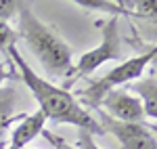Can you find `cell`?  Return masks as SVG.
Instances as JSON below:
<instances>
[{"label":"cell","mask_w":157,"mask_h":149,"mask_svg":"<svg viewBox=\"0 0 157 149\" xmlns=\"http://www.w3.org/2000/svg\"><path fill=\"white\" fill-rule=\"evenodd\" d=\"M9 61L17 67V72L25 82V86L32 90L34 99L40 105V112L44 113V118L55 122V124H71L78 130H86L90 135H103L101 126H98L97 118L88 112L86 107L80 105V101L73 97L65 86H57L48 80L40 78V76L32 69V65L23 59V55L19 49L11 44L6 49Z\"/></svg>","instance_id":"cell-1"},{"label":"cell","mask_w":157,"mask_h":149,"mask_svg":"<svg viewBox=\"0 0 157 149\" xmlns=\"http://www.w3.org/2000/svg\"><path fill=\"white\" fill-rule=\"evenodd\" d=\"M17 36L27 44L42 69L55 78H69L73 69V55L69 44L50 23L42 21L27 4L17 13Z\"/></svg>","instance_id":"cell-2"},{"label":"cell","mask_w":157,"mask_h":149,"mask_svg":"<svg viewBox=\"0 0 157 149\" xmlns=\"http://www.w3.org/2000/svg\"><path fill=\"white\" fill-rule=\"evenodd\" d=\"M155 55H157V49L153 46L145 55H136V57H130V59H124L120 65H115L113 69H109L103 78H98L97 82H92L86 90L80 92L82 95V103L80 105L82 107L84 105L98 107L101 99L107 92H111V90H115V88H120V86H126V84H130V82L138 80V78H143V72L147 69V65L155 59Z\"/></svg>","instance_id":"cell-3"},{"label":"cell","mask_w":157,"mask_h":149,"mask_svg":"<svg viewBox=\"0 0 157 149\" xmlns=\"http://www.w3.org/2000/svg\"><path fill=\"white\" fill-rule=\"evenodd\" d=\"M124 53H121V38H120V19L111 17L103 23V40L101 44L84 53L78 61L73 63L71 76L67 86H71L75 80L86 78L92 72H97L101 65H105L107 61H121Z\"/></svg>","instance_id":"cell-4"},{"label":"cell","mask_w":157,"mask_h":149,"mask_svg":"<svg viewBox=\"0 0 157 149\" xmlns=\"http://www.w3.org/2000/svg\"><path fill=\"white\" fill-rule=\"evenodd\" d=\"M103 132H107L121 145V149H157L155 124L147 122H120L98 109L97 118Z\"/></svg>","instance_id":"cell-5"},{"label":"cell","mask_w":157,"mask_h":149,"mask_svg":"<svg viewBox=\"0 0 157 149\" xmlns=\"http://www.w3.org/2000/svg\"><path fill=\"white\" fill-rule=\"evenodd\" d=\"M98 107L107 113L109 118L120 120V122H145L143 103L134 95H130L126 88H115V90L107 92L101 99Z\"/></svg>","instance_id":"cell-6"},{"label":"cell","mask_w":157,"mask_h":149,"mask_svg":"<svg viewBox=\"0 0 157 149\" xmlns=\"http://www.w3.org/2000/svg\"><path fill=\"white\" fill-rule=\"evenodd\" d=\"M44 126H46V118H44V113L40 109L32 112V113H25L23 118L19 120V124L13 128L11 143L4 149H25L27 143H32L36 137H40Z\"/></svg>","instance_id":"cell-7"},{"label":"cell","mask_w":157,"mask_h":149,"mask_svg":"<svg viewBox=\"0 0 157 149\" xmlns=\"http://www.w3.org/2000/svg\"><path fill=\"white\" fill-rule=\"evenodd\" d=\"M126 90L134 95L136 99L143 103V112H145V118H149L151 122H155L157 118V80L155 76L151 74L149 78H138L130 84H126Z\"/></svg>","instance_id":"cell-8"},{"label":"cell","mask_w":157,"mask_h":149,"mask_svg":"<svg viewBox=\"0 0 157 149\" xmlns=\"http://www.w3.org/2000/svg\"><path fill=\"white\" fill-rule=\"evenodd\" d=\"M15 101H17L15 88L0 86V130L25 116V113H15Z\"/></svg>","instance_id":"cell-9"},{"label":"cell","mask_w":157,"mask_h":149,"mask_svg":"<svg viewBox=\"0 0 157 149\" xmlns=\"http://www.w3.org/2000/svg\"><path fill=\"white\" fill-rule=\"evenodd\" d=\"M75 4H78V6H82V9H92V11L111 13L113 17H117L120 13H126V11H124V6H126V4H120V2H109V0H78Z\"/></svg>","instance_id":"cell-10"},{"label":"cell","mask_w":157,"mask_h":149,"mask_svg":"<svg viewBox=\"0 0 157 149\" xmlns=\"http://www.w3.org/2000/svg\"><path fill=\"white\" fill-rule=\"evenodd\" d=\"M19 40L17 36V32L11 27V23H6V21H0V53H6V49L15 44Z\"/></svg>","instance_id":"cell-11"},{"label":"cell","mask_w":157,"mask_h":149,"mask_svg":"<svg viewBox=\"0 0 157 149\" xmlns=\"http://www.w3.org/2000/svg\"><path fill=\"white\" fill-rule=\"evenodd\" d=\"M23 6V2H15V0H0V21H6L9 23V19H13L19 9Z\"/></svg>","instance_id":"cell-12"},{"label":"cell","mask_w":157,"mask_h":149,"mask_svg":"<svg viewBox=\"0 0 157 149\" xmlns=\"http://www.w3.org/2000/svg\"><path fill=\"white\" fill-rule=\"evenodd\" d=\"M40 135H42V137H44L50 145H52V149H78L75 145H69V143H67L63 137H59L57 132H52V130H48V128H44Z\"/></svg>","instance_id":"cell-13"},{"label":"cell","mask_w":157,"mask_h":149,"mask_svg":"<svg viewBox=\"0 0 157 149\" xmlns=\"http://www.w3.org/2000/svg\"><path fill=\"white\" fill-rule=\"evenodd\" d=\"M75 147L78 149H101L97 145V141H94V135H90V132H86V130H80V132H78V143H75Z\"/></svg>","instance_id":"cell-14"},{"label":"cell","mask_w":157,"mask_h":149,"mask_svg":"<svg viewBox=\"0 0 157 149\" xmlns=\"http://www.w3.org/2000/svg\"><path fill=\"white\" fill-rule=\"evenodd\" d=\"M9 69H6V65H2V63H0V86H2V82H4V80H6V78H9Z\"/></svg>","instance_id":"cell-15"},{"label":"cell","mask_w":157,"mask_h":149,"mask_svg":"<svg viewBox=\"0 0 157 149\" xmlns=\"http://www.w3.org/2000/svg\"><path fill=\"white\" fill-rule=\"evenodd\" d=\"M25 149H36V147H25Z\"/></svg>","instance_id":"cell-16"}]
</instances>
